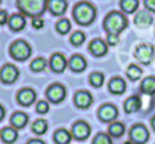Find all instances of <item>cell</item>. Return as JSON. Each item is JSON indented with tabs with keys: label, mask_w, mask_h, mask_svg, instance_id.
<instances>
[{
	"label": "cell",
	"mask_w": 155,
	"mask_h": 144,
	"mask_svg": "<svg viewBox=\"0 0 155 144\" xmlns=\"http://www.w3.org/2000/svg\"><path fill=\"white\" fill-rule=\"evenodd\" d=\"M49 0H17V8L23 15H28L31 18L41 17L47 9Z\"/></svg>",
	"instance_id": "cell-1"
},
{
	"label": "cell",
	"mask_w": 155,
	"mask_h": 144,
	"mask_svg": "<svg viewBox=\"0 0 155 144\" xmlns=\"http://www.w3.org/2000/svg\"><path fill=\"white\" fill-rule=\"evenodd\" d=\"M73 18L81 26H90L96 18V8L88 2H81L73 8Z\"/></svg>",
	"instance_id": "cell-2"
},
{
	"label": "cell",
	"mask_w": 155,
	"mask_h": 144,
	"mask_svg": "<svg viewBox=\"0 0 155 144\" xmlns=\"http://www.w3.org/2000/svg\"><path fill=\"white\" fill-rule=\"evenodd\" d=\"M126 26H128V20H126V17H125L122 12H119V11L110 12V14L105 17V20H104V27H105V30H107L108 34L119 35L122 30L126 29Z\"/></svg>",
	"instance_id": "cell-3"
},
{
	"label": "cell",
	"mask_w": 155,
	"mask_h": 144,
	"mask_svg": "<svg viewBox=\"0 0 155 144\" xmlns=\"http://www.w3.org/2000/svg\"><path fill=\"white\" fill-rule=\"evenodd\" d=\"M31 53H32L31 46L26 41H23V40H18V41L12 43L11 47H9V55L15 61H26L31 56Z\"/></svg>",
	"instance_id": "cell-4"
},
{
	"label": "cell",
	"mask_w": 155,
	"mask_h": 144,
	"mask_svg": "<svg viewBox=\"0 0 155 144\" xmlns=\"http://www.w3.org/2000/svg\"><path fill=\"white\" fill-rule=\"evenodd\" d=\"M153 46L152 44H147V43H141L135 47L134 50V56L135 59H138L141 64H150L152 59H153Z\"/></svg>",
	"instance_id": "cell-5"
},
{
	"label": "cell",
	"mask_w": 155,
	"mask_h": 144,
	"mask_svg": "<svg viewBox=\"0 0 155 144\" xmlns=\"http://www.w3.org/2000/svg\"><path fill=\"white\" fill-rule=\"evenodd\" d=\"M149 139V132L146 129V126L143 124H135L131 127L129 130V141H132L134 144H144Z\"/></svg>",
	"instance_id": "cell-6"
},
{
	"label": "cell",
	"mask_w": 155,
	"mask_h": 144,
	"mask_svg": "<svg viewBox=\"0 0 155 144\" xmlns=\"http://www.w3.org/2000/svg\"><path fill=\"white\" fill-rule=\"evenodd\" d=\"M18 75H20L18 68L12 64H6L0 70V79L3 84H14L18 79Z\"/></svg>",
	"instance_id": "cell-7"
},
{
	"label": "cell",
	"mask_w": 155,
	"mask_h": 144,
	"mask_svg": "<svg viewBox=\"0 0 155 144\" xmlns=\"http://www.w3.org/2000/svg\"><path fill=\"white\" fill-rule=\"evenodd\" d=\"M90 132H91V127H90L88 123H85V121H76L73 124L70 133H71L73 138L82 141V139H87L90 136Z\"/></svg>",
	"instance_id": "cell-8"
},
{
	"label": "cell",
	"mask_w": 155,
	"mask_h": 144,
	"mask_svg": "<svg viewBox=\"0 0 155 144\" xmlns=\"http://www.w3.org/2000/svg\"><path fill=\"white\" fill-rule=\"evenodd\" d=\"M46 96L52 103H61L65 99V88L61 84H53L47 88Z\"/></svg>",
	"instance_id": "cell-9"
},
{
	"label": "cell",
	"mask_w": 155,
	"mask_h": 144,
	"mask_svg": "<svg viewBox=\"0 0 155 144\" xmlns=\"http://www.w3.org/2000/svg\"><path fill=\"white\" fill-rule=\"evenodd\" d=\"M50 68L55 71V73H62V71L67 68L68 61L65 59V56L62 53H53L50 56V62H49Z\"/></svg>",
	"instance_id": "cell-10"
},
{
	"label": "cell",
	"mask_w": 155,
	"mask_h": 144,
	"mask_svg": "<svg viewBox=\"0 0 155 144\" xmlns=\"http://www.w3.org/2000/svg\"><path fill=\"white\" fill-rule=\"evenodd\" d=\"M117 108L111 103H107V105H102L101 109H99V118L105 123H113V120L117 118Z\"/></svg>",
	"instance_id": "cell-11"
},
{
	"label": "cell",
	"mask_w": 155,
	"mask_h": 144,
	"mask_svg": "<svg viewBox=\"0 0 155 144\" xmlns=\"http://www.w3.org/2000/svg\"><path fill=\"white\" fill-rule=\"evenodd\" d=\"M90 53L93 55V56H96V58H102V56H105L107 55V52H108V44L104 41V40H101V38H96V40H93L91 43H90Z\"/></svg>",
	"instance_id": "cell-12"
},
{
	"label": "cell",
	"mask_w": 155,
	"mask_h": 144,
	"mask_svg": "<svg viewBox=\"0 0 155 144\" xmlns=\"http://www.w3.org/2000/svg\"><path fill=\"white\" fill-rule=\"evenodd\" d=\"M91 103H93V96L88 91L81 90V91H78L74 94V105L79 109H87Z\"/></svg>",
	"instance_id": "cell-13"
},
{
	"label": "cell",
	"mask_w": 155,
	"mask_h": 144,
	"mask_svg": "<svg viewBox=\"0 0 155 144\" xmlns=\"http://www.w3.org/2000/svg\"><path fill=\"white\" fill-rule=\"evenodd\" d=\"M17 100H18V103L23 105V106H31V105L37 100V94H35V91L31 90V88H23V90L18 91Z\"/></svg>",
	"instance_id": "cell-14"
},
{
	"label": "cell",
	"mask_w": 155,
	"mask_h": 144,
	"mask_svg": "<svg viewBox=\"0 0 155 144\" xmlns=\"http://www.w3.org/2000/svg\"><path fill=\"white\" fill-rule=\"evenodd\" d=\"M68 67H70L71 71H74V73H81V71H84L87 68V61L81 55H73L68 61Z\"/></svg>",
	"instance_id": "cell-15"
},
{
	"label": "cell",
	"mask_w": 155,
	"mask_h": 144,
	"mask_svg": "<svg viewBox=\"0 0 155 144\" xmlns=\"http://www.w3.org/2000/svg\"><path fill=\"white\" fill-rule=\"evenodd\" d=\"M153 18H152V12H149L147 9L146 11H138L134 17V23L138 26V27H149L152 24Z\"/></svg>",
	"instance_id": "cell-16"
},
{
	"label": "cell",
	"mask_w": 155,
	"mask_h": 144,
	"mask_svg": "<svg viewBox=\"0 0 155 144\" xmlns=\"http://www.w3.org/2000/svg\"><path fill=\"white\" fill-rule=\"evenodd\" d=\"M47 9L53 15H64V12L67 11V0H49Z\"/></svg>",
	"instance_id": "cell-17"
},
{
	"label": "cell",
	"mask_w": 155,
	"mask_h": 144,
	"mask_svg": "<svg viewBox=\"0 0 155 144\" xmlns=\"http://www.w3.org/2000/svg\"><path fill=\"white\" fill-rule=\"evenodd\" d=\"M8 24H9L11 30L18 32V30H23V29H25V26H26V18H25L23 14H14V15L9 17Z\"/></svg>",
	"instance_id": "cell-18"
},
{
	"label": "cell",
	"mask_w": 155,
	"mask_h": 144,
	"mask_svg": "<svg viewBox=\"0 0 155 144\" xmlns=\"http://www.w3.org/2000/svg\"><path fill=\"white\" fill-rule=\"evenodd\" d=\"M108 90H110L111 94L120 96V94H123L126 91V84H125V81L122 78H113L110 81V84H108Z\"/></svg>",
	"instance_id": "cell-19"
},
{
	"label": "cell",
	"mask_w": 155,
	"mask_h": 144,
	"mask_svg": "<svg viewBox=\"0 0 155 144\" xmlns=\"http://www.w3.org/2000/svg\"><path fill=\"white\" fill-rule=\"evenodd\" d=\"M140 108H141V99L138 96H131L129 99H126V102H125V112L132 114V112H137Z\"/></svg>",
	"instance_id": "cell-20"
},
{
	"label": "cell",
	"mask_w": 155,
	"mask_h": 144,
	"mask_svg": "<svg viewBox=\"0 0 155 144\" xmlns=\"http://www.w3.org/2000/svg\"><path fill=\"white\" fill-rule=\"evenodd\" d=\"M0 136H2V139L6 142V144H11V142H14L17 138H18V132H17V129L15 127H3L2 129V132H0Z\"/></svg>",
	"instance_id": "cell-21"
},
{
	"label": "cell",
	"mask_w": 155,
	"mask_h": 144,
	"mask_svg": "<svg viewBox=\"0 0 155 144\" xmlns=\"http://www.w3.org/2000/svg\"><path fill=\"white\" fill-rule=\"evenodd\" d=\"M11 124L12 127L15 129H23L26 124H28V115L25 112H15L12 117H11Z\"/></svg>",
	"instance_id": "cell-22"
},
{
	"label": "cell",
	"mask_w": 155,
	"mask_h": 144,
	"mask_svg": "<svg viewBox=\"0 0 155 144\" xmlns=\"http://www.w3.org/2000/svg\"><path fill=\"white\" fill-rule=\"evenodd\" d=\"M138 0H120V9L125 14H134L138 9Z\"/></svg>",
	"instance_id": "cell-23"
},
{
	"label": "cell",
	"mask_w": 155,
	"mask_h": 144,
	"mask_svg": "<svg viewBox=\"0 0 155 144\" xmlns=\"http://www.w3.org/2000/svg\"><path fill=\"white\" fill-rule=\"evenodd\" d=\"M125 133V124L120 121H113L108 127V135L114 136V138H120Z\"/></svg>",
	"instance_id": "cell-24"
},
{
	"label": "cell",
	"mask_w": 155,
	"mask_h": 144,
	"mask_svg": "<svg viewBox=\"0 0 155 144\" xmlns=\"http://www.w3.org/2000/svg\"><path fill=\"white\" fill-rule=\"evenodd\" d=\"M53 139L56 144H68L71 141V133L65 129H58L53 135Z\"/></svg>",
	"instance_id": "cell-25"
},
{
	"label": "cell",
	"mask_w": 155,
	"mask_h": 144,
	"mask_svg": "<svg viewBox=\"0 0 155 144\" xmlns=\"http://www.w3.org/2000/svg\"><path fill=\"white\" fill-rule=\"evenodd\" d=\"M140 90H141L144 94H147V96L155 94V78L149 76V78L143 79V82H141V85H140Z\"/></svg>",
	"instance_id": "cell-26"
},
{
	"label": "cell",
	"mask_w": 155,
	"mask_h": 144,
	"mask_svg": "<svg viewBox=\"0 0 155 144\" xmlns=\"http://www.w3.org/2000/svg\"><path fill=\"white\" fill-rule=\"evenodd\" d=\"M141 75H143V71H141V68H140L138 65H129L128 70H126V76H128V79L132 81V82L138 81V79L141 78Z\"/></svg>",
	"instance_id": "cell-27"
},
{
	"label": "cell",
	"mask_w": 155,
	"mask_h": 144,
	"mask_svg": "<svg viewBox=\"0 0 155 144\" xmlns=\"http://www.w3.org/2000/svg\"><path fill=\"white\" fill-rule=\"evenodd\" d=\"M46 130H47V123H46V120H35L34 123H32V132L34 133H37V135H43V133H46Z\"/></svg>",
	"instance_id": "cell-28"
},
{
	"label": "cell",
	"mask_w": 155,
	"mask_h": 144,
	"mask_svg": "<svg viewBox=\"0 0 155 144\" xmlns=\"http://www.w3.org/2000/svg\"><path fill=\"white\" fill-rule=\"evenodd\" d=\"M46 67H47V61L44 58H37L31 62V70L35 71V73H40V71H43Z\"/></svg>",
	"instance_id": "cell-29"
},
{
	"label": "cell",
	"mask_w": 155,
	"mask_h": 144,
	"mask_svg": "<svg viewBox=\"0 0 155 144\" xmlns=\"http://www.w3.org/2000/svg\"><path fill=\"white\" fill-rule=\"evenodd\" d=\"M104 81H105V76H104V73H101V71H94V73L90 75V84L96 88L102 87Z\"/></svg>",
	"instance_id": "cell-30"
},
{
	"label": "cell",
	"mask_w": 155,
	"mask_h": 144,
	"mask_svg": "<svg viewBox=\"0 0 155 144\" xmlns=\"http://www.w3.org/2000/svg\"><path fill=\"white\" fill-rule=\"evenodd\" d=\"M70 29H71V23H70V20H67V18H62V20H59V21L56 23V30H58L59 34H62V35L68 34Z\"/></svg>",
	"instance_id": "cell-31"
},
{
	"label": "cell",
	"mask_w": 155,
	"mask_h": 144,
	"mask_svg": "<svg viewBox=\"0 0 155 144\" xmlns=\"http://www.w3.org/2000/svg\"><path fill=\"white\" fill-rule=\"evenodd\" d=\"M84 41H85V34L84 32H74L71 37H70V43L73 44V46H82L84 44Z\"/></svg>",
	"instance_id": "cell-32"
},
{
	"label": "cell",
	"mask_w": 155,
	"mask_h": 144,
	"mask_svg": "<svg viewBox=\"0 0 155 144\" xmlns=\"http://www.w3.org/2000/svg\"><path fill=\"white\" fill-rule=\"evenodd\" d=\"M93 144H113V141H111V136H110L108 133L99 132V133L94 136Z\"/></svg>",
	"instance_id": "cell-33"
},
{
	"label": "cell",
	"mask_w": 155,
	"mask_h": 144,
	"mask_svg": "<svg viewBox=\"0 0 155 144\" xmlns=\"http://www.w3.org/2000/svg\"><path fill=\"white\" fill-rule=\"evenodd\" d=\"M37 112H38V114H46V112H49V103H47L46 100H40V102L37 103Z\"/></svg>",
	"instance_id": "cell-34"
},
{
	"label": "cell",
	"mask_w": 155,
	"mask_h": 144,
	"mask_svg": "<svg viewBox=\"0 0 155 144\" xmlns=\"http://www.w3.org/2000/svg\"><path fill=\"white\" fill-rule=\"evenodd\" d=\"M108 43V46H116V44H119V41H120V38H119V35H114V34H108V40H107Z\"/></svg>",
	"instance_id": "cell-35"
},
{
	"label": "cell",
	"mask_w": 155,
	"mask_h": 144,
	"mask_svg": "<svg viewBox=\"0 0 155 144\" xmlns=\"http://www.w3.org/2000/svg\"><path fill=\"white\" fill-rule=\"evenodd\" d=\"M32 26H34L35 29H41V27L44 26V21H43V18H41V17L32 18Z\"/></svg>",
	"instance_id": "cell-36"
},
{
	"label": "cell",
	"mask_w": 155,
	"mask_h": 144,
	"mask_svg": "<svg viewBox=\"0 0 155 144\" xmlns=\"http://www.w3.org/2000/svg\"><path fill=\"white\" fill-rule=\"evenodd\" d=\"M144 6L149 12H155V0H144Z\"/></svg>",
	"instance_id": "cell-37"
},
{
	"label": "cell",
	"mask_w": 155,
	"mask_h": 144,
	"mask_svg": "<svg viewBox=\"0 0 155 144\" xmlns=\"http://www.w3.org/2000/svg\"><path fill=\"white\" fill-rule=\"evenodd\" d=\"M8 20H9L8 12H6V11H0V24H6Z\"/></svg>",
	"instance_id": "cell-38"
},
{
	"label": "cell",
	"mask_w": 155,
	"mask_h": 144,
	"mask_svg": "<svg viewBox=\"0 0 155 144\" xmlns=\"http://www.w3.org/2000/svg\"><path fill=\"white\" fill-rule=\"evenodd\" d=\"M28 144H46L44 141H41V139H31Z\"/></svg>",
	"instance_id": "cell-39"
},
{
	"label": "cell",
	"mask_w": 155,
	"mask_h": 144,
	"mask_svg": "<svg viewBox=\"0 0 155 144\" xmlns=\"http://www.w3.org/2000/svg\"><path fill=\"white\" fill-rule=\"evenodd\" d=\"M3 117H5V108H3L2 105H0V121L3 120Z\"/></svg>",
	"instance_id": "cell-40"
},
{
	"label": "cell",
	"mask_w": 155,
	"mask_h": 144,
	"mask_svg": "<svg viewBox=\"0 0 155 144\" xmlns=\"http://www.w3.org/2000/svg\"><path fill=\"white\" fill-rule=\"evenodd\" d=\"M150 124H152V129H153V130H155V117H153V118H152V121H150Z\"/></svg>",
	"instance_id": "cell-41"
},
{
	"label": "cell",
	"mask_w": 155,
	"mask_h": 144,
	"mask_svg": "<svg viewBox=\"0 0 155 144\" xmlns=\"http://www.w3.org/2000/svg\"><path fill=\"white\" fill-rule=\"evenodd\" d=\"M125 144H132V141H126V142H125Z\"/></svg>",
	"instance_id": "cell-42"
},
{
	"label": "cell",
	"mask_w": 155,
	"mask_h": 144,
	"mask_svg": "<svg viewBox=\"0 0 155 144\" xmlns=\"http://www.w3.org/2000/svg\"><path fill=\"white\" fill-rule=\"evenodd\" d=\"M0 3H2V0H0Z\"/></svg>",
	"instance_id": "cell-43"
}]
</instances>
